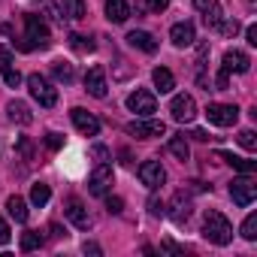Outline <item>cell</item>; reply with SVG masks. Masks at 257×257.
Here are the masks:
<instances>
[{
	"label": "cell",
	"instance_id": "60d3db41",
	"mask_svg": "<svg viewBox=\"0 0 257 257\" xmlns=\"http://www.w3.org/2000/svg\"><path fill=\"white\" fill-rule=\"evenodd\" d=\"M85 254H100V245H94V242H85Z\"/></svg>",
	"mask_w": 257,
	"mask_h": 257
},
{
	"label": "cell",
	"instance_id": "d590c367",
	"mask_svg": "<svg viewBox=\"0 0 257 257\" xmlns=\"http://www.w3.org/2000/svg\"><path fill=\"white\" fill-rule=\"evenodd\" d=\"M245 37H248V43H251V46H257V28H254V25H248Z\"/></svg>",
	"mask_w": 257,
	"mask_h": 257
},
{
	"label": "cell",
	"instance_id": "f1b7e54d",
	"mask_svg": "<svg viewBox=\"0 0 257 257\" xmlns=\"http://www.w3.org/2000/svg\"><path fill=\"white\" fill-rule=\"evenodd\" d=\"M70 46H73L76 52H82V55L94 52V40H91V37H82V34H73V37H70Z\"/></svg>",
	"mask_w": 257,
	"mask_h": 257
},
{
	"label": "cell",
	"instance_id": "9a60e30c",
	"mask_svg": "<svg viewBox=\"0 0 257 257\" xmlns=\"http://www.w3.org/2000/svg\"><path fill=\"white\" fill-rule=\"evenodd\" d=\"M170 40H173V46H179V49H188V46L197 40V34H194V25H191V22H179V25H173V31H170Z\"/></svg>",
	"mask_w": 257,
	"mask_h": 257
},
{
	"label": "cell",
	"instance_id": "7a4b0ae2",
	"mask_svg": "<svg viewBox=\"0 0 257 257\" xmlns=\"http://www.w3.org/2000/svg\"><path fill=\"white\" fill-rule=\"evenodd\" d=\"M203 236H206L212 245H230L233 227H230V221H227L221 212H206V218H203Z\"/></svg>",
	"mask_w": 257,
	"mask_h": 257
},
{
	"label": "cell",
	"instance_id": "8fae6325",
	"mask_svg": "<svg viewBox=\"0 0 257 257\" xmlns=\"http://www.w3.org/2000/svg\"><path fill=\"white\" fill-rule=\"evenodd\" d=\"M140 182L155 191V188H161V185L167 182V170H164L158 161H146V164L140 167Z\"/></svg>",
	"mask_w": 257,
	"mask_h": 257
},
{
	"label": "cell",
	"instance_id": "4dcf8cb0",
	"mask_svg": "<svg viewBox=\"0 0 257 257\" xmlns=\"http://www.w3.org/2000/svg\"><path fill=\"white\" fill-rule=\"evenodd\" d=\"M242 236H245L248 242L257 239V215H248V218H245V224H242Z\"/></svg>",
	"mask_w": 257,
	"mask_h": 257
},
{
	"label": "cell",
	"instance_id": "6da1fadb",
	"mask_svg": "<svg viewBox=\"0 0 257 257\" xmlns=\"http://www.w3.org/2000/svg\"><path fill=\"white\" fill-rule=\"evenodd\" d=\"M25 40L19 43V49L22 52H31V49H46L49 43H52V37H49V25L40 19V16H34V13H25Z\"/></svg>",
	"mask_w": 257,
	"mask_h": 257
},
{
	"label": "cell",
	"instance_id": "603a6c76",
	"mask_svg": "<svg viewBox=\"0 0 257 257\" xmlns=\"http://www.w3.org/2000/svg\"><path fill=\"white\" fill-rule=\"evenodd\" d=\"M152 79H155V88H158L161 94H170V91L176 88V79H173V73H170L167 67H158V70L152 73Z\"/></svg>",
	"mask_w": 257,
	"mask_h": 257
},
{
	"label": "cell",
	"instance_id": "44dd1931",
	"mask_svg": "<svg viewBox=\"0 0 257 257\" xmlns=\"http://www.w3.org/2000/svg\"><path fill=\"white\" fill-rule=\"evenodd\" d=\"M218 161H224V164H230L233 170H239V173H254L257 170V164L254 161H248V158H236V155H227V152H218L215 155Z\"/></svg>",
	"mask_w": 257,
	"mask_h": 257
},
{
	"label": "cell",
	"instance_id": "4316f807",
	"mask_svg": "<svg viewBox=\"0 0 257 257\" xmlns=\"http://www.w3.org/2000/svg\"><path fill=\"white\" fill-rule=\"evenodd\" d=\"M203 22H206L212 31H218V28H221V22H224V16H221V7H218V4H212V7L203 13Z\"/></svg>",
	"mask_w": 257,
	"mask_h": 257
},
{
	"label": "cell",
	"instance_id": "e575fe53",
	"mask_svg": "<svg viewBox=\"0 0 257 257\" xmlns=\"http://www.w3.org/2000/svg\"><path fill=\"white\" fill-rule=\"evenodd\" d=\"M10 242V227H7V221L0 218V245H7Z\"/></svg>",
	"mask_w": 257,
	"mask_h": 257
},
{
	"label": "cell",
	"instance_id": "8992f818",
	"mask_svg": "<svg viewBox=\"0 0 257 257\" xmlns=\"http://www.w3.org/2000/svg\"><path fill=\"white\" fill-rule=\"evenodd\" d=\"M206 118L215 127H233L239 121V109L230 106V103H209L206 106Z\"/></svg>",
	"mask_w": 257,
	"mask_h": 257
},
{
	"label": "cell",
	"instance_id": "484cf974",
	"mask_svg": "<svg viewBox=\"0 0 257 257\" xmlns=\"http://www.w3.org/2000/svg\"><path fill=\"white\" fill-rule=\"evenodd\" d=\"M49 200H52L49 185H43V182H40V185H34V188H31V203H34V206H46Z\"/></svg>",
	"mask_w": 257,
	"mask_h": 257
},
{
	"label": "cell",
	"instance_id": "9c48e42d",
	"mask_svg": "<svg viewBox=\"0 0 257 257\" xmlns=\"http://www.w3.org/2000/svg\"><path fill=\"white\" fill-rule=\"evenodd\" d=\"M127 109L131 112H137V115H143V118H149L155 109H158V100H155V94L152 91H134L131 97H127Z\"/></svg>",
	"mask_w": 257,
	"mask_h": 257
},
{
	"label": "cell",
	"instance_id": "5bb4252c",
	"mask_svg": "<svg viewBox=\"0 0 257 257\" xmlns=\"http://www.w3.org/2000/svg\"><path fill=\"white\" fill-rule=\"evenodd\" d=\"M0 76H4V82L10 88H19V82H22V73L13 67V52L10 49H0Z\"/></svg>",
	"mask_w": 257,
	"mask_h": 257
},
{
	"label": "cell",
	"instance_id": "d6986e66",
	"mask_svg": "<svg viewBox=\"0 0 257 257\" xmlns=\"http://www.w3.org/2000/svg\"><path fill=\"white\" fill-rule=\"evenodd\" d=\"M7 112H10V118H13L16 124H22V127H28V124L34 121L31 106H28V103H22V100H13V103L7 106Z\"/></svg>",
	"mask_w": 257,
	"mask_h": 257
},
{
	"label": "cell",
	"instance_id": "1f68e13d",
	"mask_svg": "<svg viewBox=\"0 0 257 257\" xmlns=\"http://www.w3.org/2000/svg\"><path fill=\"white\" fill-rule=\"evenodd\" d=\"M239 146H242L245 152H257V137H254V131H242V134H239Z\"/></svg>",
	"mask_w": 257,
	"mask_h": 257
},
{
	"label": "cell",
	"instance_id": "ac0fdd59",
	"mask_svg": "<svg viewBox=\"0 0 257 257\" xmlns=\"http://www.w3.org/2000/svg\"><path fill=\"white\" fill-rule=\"evenodd\" d=\"M188 215H191V200L185 197V191H179L170 203V218L182 224V221H188Z\"/></svg>",
	"mask_w": 257,
	"mask_h": 257
},
{
	"label": "cell",
	"instance_id": "4fadbf2b",
	"mask_svg": "<svg viewBox=\"0 0 257 257\" xmlns=\"http://www.w3.org/2000/svg\"><path fill=\"white\" fill-rule=\"evenodd\" d=\"M85 91L91 94V97H106V73H103V67H91L88 73H85Z\"/></svg>",
	"mask_w": 257,
	"mask_h": 257
},
{
	"label": "cell",
	"instance_id": "7c38bea8",
	"mask_svg": "<svg viewBox=\"0 0 257 257\" xmlns=\"http://www.w3.org/2000/svg\"><path fill=\"white\" fill-rule=\"evenodd\" d=\"M70 118H73V124H76L79 134H85V137H97V134H100V121H97L91 112H85V109L76 106V109L70 112Z\"/></svg>",
	"mask_w": 257,
	"mask_h": 257
},
{
	"label": "cell",
	"instance_id": "ffe728a7",
	"mask_svg": "<svg viewBox=\"0 0 257 257\" xmlns=\"http://www.w3.org/2000/svg\"><path fill=\"white\" fill-rule=\"evenodd\" d=\"M67 218H70L79 230H88V227H91V215H88V209H85L79 200H73V203L67 206Z\"/></svg>",
	"mask_w": 257,
	"mask_h": 257
},
{
	"label": "cell",
	"instance_id": "d4e9b609",
	"mask_svg": "<svg viewBox=\"0 0 257 257\" xmlns=\"http://www.w3.org/2000/svg\"><path fill=\"white\" fill-rule=\"evenodd\" d=\"M170 152H173L179 161H188V158H191V149H188V140H185V134L170 140Z\"/></svg>",
	"mask_w": 257,
	"mask_h": 257
},
{
	"label": "cell",
	"instance_id": "7bdbcfd3",
	"mask_svg": "<svg viewBox=\"0 0 257 257\" xmlns=\"http://www.w3.org/2000/svg\"><path fill=\"white\" fill-rule=\"evenodd\" d=\"M191 137H194V140H200V143H206V140H209V134H203V131H194Z\"/></svg>",
	"mask_w": 257,
	"mask_h": 257
},
{
	"label": "cell",
	"instance_id": "7402d4cb",
	"mask_svg": "<svg viewBox=\"0 0 257 257\" xmlns=\"http://www.w3.org/2000/svg\"><path fill=\"white\" fill-rule=\"evenodd\" d=\"M61 13H64V19L79 22V19H85L88 7H85V0H61Z\"/></svg>",
	"mask_w": 257,
	"mask_h": 257
},
{
	"label": "cell",
	"instance_id": "5b68a950",
	"mask_svg": "<svg viewBox=\"0 0 257 257\" xmlns=\"http://www.w3.org/2000/svg\"><path fill=\"white\" fill-rule=\"evenodd\" d=\"M230 197L236 206H251L254 197H257V182L251 179V173H242L239 179L230 182Z\"/></svg>",
	"mask_w": 257,
	"mask_h": 257
},
{
	"label": "cell",
	"instance_id": "83f0119b",
	"mask_svg": "<svg viewBox=\"0 0 257 257\" xmlns=\"http://www.w3.org/2000/svg\"><path fill=\"white\" fill-rule=\"evenodd\" d=\"M40 245H43V233H40V230L22 233V251H34V248H40Z\"/></svg>",
	"mask_w": 257,
	"mask_h": 257
},
{
	"label": "cell",
	"instance_id": "52a82bcc",
	"mask_svg": "<svg viewBox=\"0 0 257 257\" xmlns=\"http://www.w3.org/2000/svg\"><path fill=\"white\" fill-rule=\"evenodd\" d=\"M127 134L137 137V140H155V137H164L167 134V124L164 121H155V118L131 121V124H127Z\"/></svg>",
	"mask_w": 257,
	"mask_h": 257
},
{
	"label": "cell",
	"instance_id": "ab89813d",
	"mask_svg": "<svg viewBox=\"0 0 257 257\" xmlns=\"http://www.w3.org/2000/svg\"><path fill=\"white\" fill-rule=\"evenodd\" d=\"M109 212H121V200H118V197L109 200Z\"/></svg>",
	"mask_w": 257,
	"mask_h": 257
},
{
	"label": "cell",
	"instance_id": "277c9868",
	"mask_svg": "<svg viewBox=\"0 0 257 257\" xmlns=\"http://www.w3.org/2000/svg\"><path fill=\"white\" fill-rule=\"evenodd\" d=\"M28 88H31V97H34L40 106L52 109V106L58 103V88H55L49 79H43L40 73H31V76H28Z\"/></svg>",
	"mask_w": 257,
	"mask_h": 257
},
{
	"label": "cell",
	"instance_id": "b9f144b4",
	"mask_svg": "<svg viewBox=\"0 0 257 257\" xmlns=\"http://www.w3.org/2000/svg\"><path fill=\"white\" fill-rule=\"evenodd\" d=\"M164 248H167V251H176V254H185V248H182V245H176V242H167Z\"/></svg>",
	"mask_w": 257,
	"mask_h": 257
},
{
	"label": "cell",
	"instance_id": "74e56055",
	"mask_svg": "<svg viewBox=\"0 0 257 257\" xmlns=\"http://www.w3.org/2000/svg\"><path fill=\"white\" fill-rule=\"evenodd\" d=\"M94 158H97V161L103 164V161H109V152H106L103 146H97V149H94Z\"/></svg>",
	"mask_w": 257,
	"mask_h": 257
},
{
	"label": "cell",
	"instance_id": "2e32d148",
	"mask_svg": "<svg viewBox=\"0 0 257 257\" xmlns=\"http://www.w3.org/2000/svg\"><path fill=\"white\" fill-rule=\"evenodd\" d=\"M127 43H131L134 49H140V52H146V55L158 52V40L149 31H131V34H127Z\"/></svg>",
	"mask_w": 257,
	"mask_h": 257
},
{
	"label": "cell",
	"instance_id": "f35d334b",
	"mask_svg": "<svg viewBox=\"0 0 257 257\" xmlns=\"http://www.w3.org/2000/svg\"><path fill=\"white\" fill-rule=\"evenodd\" d=\"M212 4H215V0H194V7H197L200 13H206V10H209Z\"/></svg>",
	"mask_w": 257,
	"mask_h": 257
},
{
	"label": "cell",
	"instance_id": "836d02e7",
	"mask_svg": "<svg viewBox=\"0 0 257 257\" xmlns=\"http://www.w3.org/2000/svg\"><path fill=\"white\" fill-rule=\"evenodd\" d=\"M167 7H170V0H149V10L152 13H164Z\"/></svg>",
	"mask_w": 257,
	"mask_h": 257
},
{
	"label": "cell",
	"instance_id": "e0dca14e",
	"mask_svg": "<svg viewBox=\"0 0 257 257\" xmlns=\"http://www.w3.org/2000/svg\"><path fill=\"white\" fill-rule=\"evenodd\" d=\"M106 19L115 22V25H124L131 19V7H127V0H106Z\"/></svg>",
	"mask_w": 257,
	"mask_h": 257
},
{
	"label": "cell",
	"instance_id": "d6a6232c",
	"mask_svg": "<svg viewBox=\"0 0 257 257\" xmlns=\"http://www.w3.org/2000/svg\"><path fill=\"white\" fill-rule=\"evenodd\" d=\"M46 146H49L52 152H58V149L64 146V137H61V134H49V137H46Z\"/></svg>",
	"mask_w": 257,
	"mask_h": 257
},
{
	"label": "cell",
	"instance_id": "8d00e7d4",
	"mask_svg": "<svg viewBox=\"0 0 257 257\" xmlns=\"http://www.w3.org/2000/svg\"><path fill=\"white\" fill-rule=\"evenodd\" d=\"M19 152H22V158H31V143L28 140H19Z\"/></svg>",
	"mask_w": 257,
	"mask_h": 257
},
{
	"label": "cell",
	"instance_id": "cb8c5ba5",
	"mask_svg": "<svg viewBox=\"0 0 257 257\" xmlns=\"http://www.w3.org/2000/svg\"><path fill=\"white\" fill-rule=\"evenodd\" d=\"M7 209H10V215H13L19 224H25L28 215H31V212H28V203H25L22 197H10V200H7Z\"/></svg>",
	"mask_w": 257,
	"mask_h": 257
},
{
	"label": "cell",
	"instance_id": "30bf717a",
	"mask_svg": "<svg viewBox=\"0 0 257 257\" xmlns=\"http://www.w3.org/2000/svg\"><path fill=\"white\" fill-rule=\"evenodd\" d=\"M112 182H115V173H112V167L103 161L94 173H91V179H88V185H91V194L94 197H103L109 188H112Z\"/></svg>",
	"mask_w": 257,
	"mask_h": 257
},
{
	"label": "cell",
	"instance_id": "3957f363",
	"mask_svg": "<svg viewBox=\"0 0 257 257\" xmlns=\"http://www.w3.org/2000/svg\"><path fill=\"white\" fill-rule=\"evenodd\" d=\"M251 70V61L245 52H224V64H221V73H218V88L224 91L230 85V73H248Z\"/></svg>",
	"mask_w": 257,
	"mask_h": 257
},
{
	"label": "cell",
	"instance_id": "f546056e",
	"mask_svg": "<svg viewBox=\"0 0 257 257\" xmlns=\"http://www.w3.org/2000/svg\"><path fill=\"white\" fill-rule=\"evenodd\" d=\"M52 73H55L58 82H73V64H67V61H55Z\"/></svg>",
	"mask_w": 257,
	"mask_h": 257
},
{
	"label": "cell",
	"instance_id": "ba28073f",
	"mask_svg": "<svg viewBox=\"0 0 257 257\" xmlns=\"http://www.w3.org/2000/svg\"><path fill=\"white\" fill-rule=\"evenodd\" d=\"M170 112H173V118H176L179 124H188V121H194V115H197V103H194L191 94H176L173 103H170Z\"/></svg>",
	"mask_w": 257,
	"mask_h": 257
}]
</instances>
